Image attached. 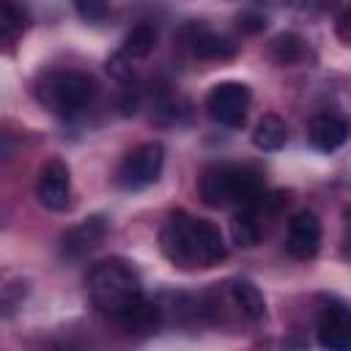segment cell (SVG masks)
Here are the masks:
<instances>
[{
    "instance_id": "21",
    "label": "cell",
    "mask_w": 351,
    "mask_h": 351,
    "mask_svg": "<svg viewBox=\"0 0 351 351\" xmlns=\"http://www.w3.org/2000/svg\"><path fill=\"white\" fill-rule=\"evenodd\" d=\"M241 27H244L247 33H258V30L266 27V19L258 16V14H244V16H241Z\"/></svg>"
},
{
    "instance_id": "20",
    "label": "cell",
    "mask_w": 351,
    "mask_h": 351,
    "mask_svg": "<svg viewBox=\"0 0 351 351\" xmlns=\"http://www.w3.org/2000/svg\"><path fill=\"white\" fill-rule=\"evenodd\" d=\"M74 8H77V14H80L82 19H88V22H101V19L110 14V8H107L104 3H96V0H88V3H77Z\"/></svg>"
},
{
    "instance_id": "5",
    "label": "cell",
    "mask_w": 351,
    "mask_h": 351,
    "mask_svg": "<svg viewBox=\"0 0 351 351\" xmlns=\"http://www.w3.org/2000/svg\"><path fill=\"white\" fill-rule=\"evenodd\" d=\"M165 167V148L162 143H140L134 145L115 170V184L123 192H137L159 181Z\"/></svg>"
},
{
    "instance_id": "23",
    "label": "cell",
    "mask_w": 351,
    "mask_h": 351,
    "mask_svg": "<svg viewBox=\"0 0 351 351\" xmlns=\"http://www.w3.org/2000/svg\"><path fill=\"white\" fill-rule=\"evenodd\" d=\"M52 351H82V348H74V346H58V348H52Z\"/></svg>"
},
{
    "instance_id": "11",
    "label": "cell",
    "mask_w": 351,
    "mask_h": 351,
    "mask_svg": "<svg viewBox=\"0 0 351 351\" xmlns=\"http://www.w3.org/2000/svg\"><path fill=\"white\" fill-rule=\"evenodd\" d=\"M346 137H348V123L337 112H321L310 123V143L324 154L337 151L346 143Z\"/></svg>"
},
{
    "instance_id": "8",
    "label": "cell",
    "mask_w": 351,
    "mask_h": 351,
    "mask_svg": "<svg viewBox=\"0 0 351 351\" xmlns=\"http://www.w3.org/2000/svg\"><path fill=\"white\" fill-rule=\"evenodd\" d=\"M324 239L321 219L313 211H296L288 219V233H285V250L296 261H310L318 255Z\"/></svg>"
},
{
    "instance_id": "7",
    "label": "cell",
    "mask_w": 351,
    "mask_h": 351,
    "mask_svg": "<svg viewBox=\"0 0 351 351\" xmlns=\"http://www.w3.org/2000/svg\"><path fill=\"white\" fill-rule=\"evenodd\" d=\"M36 197L49 211H66L71 203V176L63 159H49L38 170L36 178Z\"/></svg>"
},
{
    "instance_id": "15",
    "label": "cell",
    "mask_w": 351,
    "mask_h": 351,
    "mask_svg": "<svg viewBox=\"0 0 351 351\" xmlns=\"http://www.w3.org/2000/svg\"><path fill=\"white\" fill-rule=\"evenodd\" d=\"M230 296L236 302V307L250 318V321H261L266 315V299L261 293V288L250 280H233L230 282Z\"/></svg>"
},
{
    "instance_id": "2",
    "label": "cell",
    "mask_w": 351,
    "mask_h": 351,
    "mask_svg": "<svg viewBox=\"0 0 351 351\" xmlns=\"http://www.w3.org/2000/svg\"><path fill=\"white\" fill-rule=\"evenodd\" d=\"M197 192L206 206L228 208V206H252L263 192V173L252 165L239 162H214L200 173Z\"/></svg>"
},
{
    "instance_id": "6",
    "label": "cell",
    "mask_w": 351,
    "mask_h": 351,
    "mask_svg": "<svg viewBox=\"0 0 351 351\" xmlns=\"http://www.w3.org/2000/svg\"><path fill=\"white\" fill-rule=\"evenodd\" d=\"M247 110H250V88L244 82H236V80L217 82L206 96V112L219 126H228V129L244 126Z\"/></svg>"
},
{
    "instance_id": "22",
    "label": "cell",
    "mask_w": 351,
    "mask_h": 351,
    "mask_svg": "<svg viewBox=\"0 0 351 351\" xmlns=\"http://www.w3.org/2000/svg\"><path fill=\"white\" fill-rule=\"evenodd\" d=\"M348 19H351V11H343V14L337 16V36H340V41H343V44H348V41H351V33H348Z\"/></svg>"
},
{
    "instance_id": "17",
    "label": "cell",
    "mask_w": 351,
    "mask_h": 351,
    "mask_svg": "<svg viewBox=\"0 0 351 351\" xmlns=\"http://www.w3.org/2000/svg\"><path fill=\"white\" fill-rule=\"evenodd\" d=\"M154 47H156V30H154V25L140 22V25H134V27L126 33L123 47H121V55H123L126 60L148 58V55L154 52Z\"/></svg>"
},
{
    "instance_id": "18",
    "label": "cell",
    "mask_w": 351,
    "mask_h": 351,
    "mask_svg": "<svg viewBox=\"0 0 351 351\" xmlns=\"http://www.w3.org/2000/svg\"><path fill=\"white\" fill-rule=\"evenodd\" d=\"M230 236L239 247H255L261 241V225H258L255 211L250 206L230 219Z\"/></svg>"
},
{
    "instance_id": "3",
    "label": "cell",
    "mask_w": 351,
    "mask_h": 351,
    "mask_svg": "<svg viewBox=\"0 0 351 351\" xmlns=\"http://www.w3.org/2000/svg\"><path fill=\"white\" fill-rule=\"evenodd\" d=\"M88 293L90 302L110 318H118L132 304L145 299L140 274L121 258H107L93 263V269L88 271Z\"/></svg>"
},
{
    "instance_id": "16",
    "label": "cell",
    "mask_w": 351,
    "mask_h": 351,
    "mask_svg": "<svg viewBox=\"0 0 351 351\" xmlns=\"http://www.w3.org/2000/svg\"><path fill=\"white\" fill-rule=\"evenodd\" d=\"M269 55H271V60H277L280 66L299 63V60H304V55H307V41H304L299 33H291V30H288V33H280V36L271 38Z\"/></svg>"
},
{
    "instance_id": "19",
    "label": "cell",
    "mask_w": 351,
    "mask_h": 351,
    "mask_svg": "<svg viewBox=\"0 0 351 351\" xmlns=\"http://www.w3.org/2000/svg\"><path fill=\"white\" fill-rule=\"evenodd\" d=\"M27 14L14 3H0V41H14L25 33Z\"/></svg>"
},
{
    "instance_id": "14",
    "label": "cell",
    "mask_w": 351,
    "mask_h": 351,
    "mask_svg": "<svg viewBox=\"0 0 351 351\" xmlns=\"http://www.w3.org/2000/svg\"><path fill=\"white\" fill-rule=\"evenodd\" d=\"M285 140H288V126L274 112H266L252 129V145L261 151H280Z\"/></svg>"
},
{
    "instance_id": "13",
    "label": "cell",
    "mask_w": 351,
    "mask_h": 351,
    "mask_svg": "<svg viewBox=\"0 0 351 351\" xmlns=\"http://www.w3.org/2000/svg\"><path fill=\"white\" fill-rule=\"evenodd\" d=\"M115 321L126 332H132V335H154L162 326V307L154 304V302H148V299H140L126 313H121Z\"/></svg>"
},
{
    "instance_id": "4",
    "label": "cell",
    "mask_w": 351,
    "mask_h": 351,
    "mask_svg": "<svg viewBox=\"0 0 351 351\" xmlns=\"http://www.w3.org/2000/svg\"><path fill=\"white\" fill-rule=\"evenodd\" d=\"M96 88L99 85L88 71L58 69V71H47L38 80L36 96L49 112L69 118V115H77L80 110H85L93 101Z\"/></svg>"
},
{
    "instance_id": "10",
    "label": "cell",
    "mask_w": 351,
    "mask_h": 351,
    "mask_svg": "<svg viewBox=\"0 0 351 351\" xmlns=\"http://www.w3.org/2000/svg\"><path fill=\"white\" fill-rule=\"evenodd\" d=\"M110 225L101 214H93V217H85L82 222H77L74 228H69L60 239V252L66 258H85L90 255L96 247H101L104 236H107Z\"/></svg>"
},
{
    "instance_id": "1",
    "label": "cell",
    "mask_w": 351,
    "mask_h": 351,
    "mask_svg": "<svg viewBox=\"0 0 351 351\" xmlns=\"http://www.w3.org/2000/svg\"><path fill=\"white\" fill-rule=\"evenodd\" d=\"M159 250L178 269L214 266L228 255L219 228L186 211H173L167 217V222L159 230Z\"/></svg>"
},
{
    "instance_id": "12",
    "label": "cell",
    "mask_w": 351,
    "mask_h": 351,
    "mask_svg": "<svg viewBox=\"0 0 351 351\" xmlns=\"http://www.w3.org/2000/svg\"><path fill=\"white\" fill-rule=\"evenodd\" d=\"M186 44H189L192 55H197L203 60H228L239 49L230 38H225V36H219L214 30H203V27H192Z\"/></svg>"
},
{
    "instance_id": "9",
    "label": "cell",
    "mask_w": 351,
    "mask_h": 351,
    "mask_svg": "<svg viewBox=\"0 0 351 351\" xmlns=\"http://www.w3.org/2000/svg\"><path fill=\"white\" fill-rule=\"evenodd\" d=\"M315 340L324 351H351V318L343 302H329L321 310Z\"/></svg>"
}]
</instances>
